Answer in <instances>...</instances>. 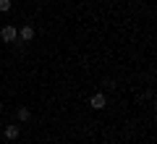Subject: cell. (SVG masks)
Segmentation results:
<instances>
[{
  "label": "cell",
  "mask_w": 157,
  "mask_h": 144,
  "mask_svg": "<svg viewBox=\"0 0 157 144\" xmlns=\"http://www.w3.org/2000/svg\"><path fill=\"white\" fill-rule=\"evenodd\" d=\"M0 37H3V42H16V39H18V32H16V26L8 24V26L0 29Z\"/></svg>",
  "instance_id": "1"
},
{
  "label": "cell",
  "mask_w": 157,
  "mask_h": 144,
  "mask_svg": "<svg viewBox=\"0 0 157 144\" xmlns=\"http://www.w3.org/2000/svg\"><path fill=\"white\" fill-rule=\"evenodd\" d=\"M89 105L94 107V110H102V107L107 105V100H105V94H102V92H97V94H92V100H89Z\"/></svg>",
  "instance_id": "2"
},
{
  "label": "cell",
  "mask_w": 157,
  "mask_h": 144,
  "mask_svg": "<svg viewBox=\"0 0 157 144\" xmlns=\"http://www.w3.org/2000/svg\"><path fill=\"white\" fill-rule=\"evenodd\" d=\"M34 34H37V32H34V26H24L21 32H18V39H24V42H32Z\"/></svg>",
  "instance_id": "3"
},
{
  "label": "cell",
  "mask_w": 157,
  "mask_h": 144,
  "mask_svg": "<svg viewBox=\"0 0 157 144\" xmlns=\"http://www.w3.org/2000/svg\"><path fill=\"white\" fill-rule=\"evenodd\" d=\"M29 118H32V113H29V107H18V121H21V123H26Z\"/></svg>",
  "instance_id": "4"
},
{
  "label": "cell",
  "mask_w": 157,
  "mask_h": 144,
  "mask_svg": "<svg viewBox=\"0 0 157 144\" xmlns=\"http://www.w3.org/2000/svg\"><path fill=\"white\" fill-rule=\"evenodd\" d=\"M18 136V126H6V139H16Z\"/></svg>",
  "instance_id": "5"
},
{
  "label": "cell",
  "mask_w": 157,
  "mask_h": 144,
  "mask_svg": "<svg viewBox=\"0 0 157 144\" xmlns=\"http://www.w3.org/2000/svg\"><path fill=\"white\" fill-rule=\"evenodd\" d=\"M11 6H13L11 0H0V13H8V11H11Z\"/></svg>",
  "instance_id": "6"
},
{
  "label": "cell",
  "mask_w": 157,
  "mask_h": 144,
  "mask_svg": "<svg viewBox=\"0 0 157 144\" xmlns=\"http://www.w3.org/2000/svg\"><path fill=\"white\" fill-rule=\"evenodd\" d=\"M0 110H3V102H0Z\"/></svg>",
  "instance_id": "7"
}]
</instances>
